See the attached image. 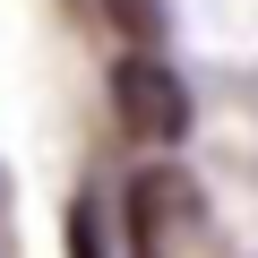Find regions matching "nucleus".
<instances>
[{
    "label": "nucleus",
    "mask_w": 258,
    "mask_h": 258,
    "mask_svg": "<svg viewBox=\"0 0 258 258\" xmlns=\"http://www.w3.org/2000/svg\"><path fill=\"white\" fill-rule=\"evenodd\" d=\"M112 112H120V129L138 147H172L181 129H189V86L155 60V52H129L120 69H112Z\"/></svg>",
    "instance_id": "obj_1"
},
{
    "label": "nucleus",
    "mask_w": 258,
    "mask_h": 258,
    "mask_svg": "<svg viewBox=\"0 0 258 258\" xmlns=\"http://www.w3.org/2000/svg\"><path fill=\"white\" fill-rule=\"evenodd\" d=\"M189 224H198V189L181 172H138V189H129V232H138V249L164 258L172 232H189Z\"/></svg>",
    "instance_id": "obj_2"
},
{
    "label": "nucleus",
    "mask_w": 258,
    "mask_h": 258,
    "mask_svg": "<svg viewBox=\"0 0 258 258\" xmlns=\"http://www.w3.org/2000/svg\"><path fill=\"white\" fill-rule=\"evenodd\" d=\"M103 18H112L129 43H138V52H147V43L164 35V0H103Z\"/></svg>",
    "instance_id": "obj_3"
},
{
    "label": "nucleus",
    "mask_w": 258,
    "mask_h": 258,
    "mask_svg": "<svg viewBox=\"0 0 258 258\" xmlns=\"http://www.w3.org/2000/svg\"><path fill=\"white\" fill-rule=\"evenodd\" d=\"M69 249H78V258H95V207H78V215H69Z\"/></svg>",
    "instance_id": "obj_4"
}]
</instances>
